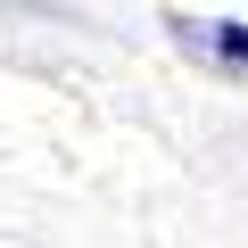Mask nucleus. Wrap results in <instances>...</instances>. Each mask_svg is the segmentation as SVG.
<instances>
[{
    "label": "nucleus",
    "instance_id": "nucleus-1",
    "mask_svg": "<svg viewBox=\"0 0 248 248\" xmlns=\"http://www.w3.org/2000/svg\"><path fill=\"white\" fill-rule=\"evenodd\" d=\"M174 33H182V42H190L223 83H248V25H240V17H207V25H190V17H182Z\"/></svg>",
    "mask_w": 248,
    "mask_h": 248
}]
</instances>
